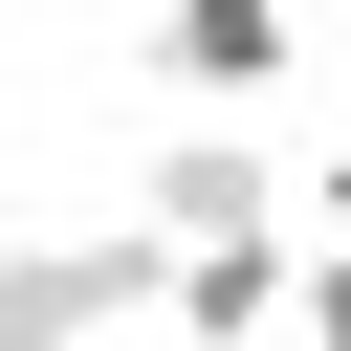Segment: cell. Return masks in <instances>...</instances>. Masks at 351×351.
<instances>
[{"label":"cell","instance_id":"cell-5","mask_svg":"<svg viewBox=\"0 0 351 351\" xmlns=\"http://www.w3.org/2000/svg\"><path fill=\"white\" fill-rule=\"evenodd\" d=\"M285 329H307V351H351V241H307V263H285Z\"/></svg>","mask_w":351,"mask_h":351},{"label":"cell","instance_id":"cell-3","mask_svg":"<svg viewBox=\"0 0 351 351\" xmlns=\"http://www.w3.org/2000/svg\"><path fill=\"white\" fill-rule=\"evenodd\" d=\"M154 307H176L197 351H263V329H285V219H263V241H154Z\"/></svg>","mask_w":351,"mask_h":351},{"label":"cell","instance_id":"cell-4","mask_svg":"<svg viewBox=\"0 0 351 351\" xmlns=\"http://www.w3.org/2000/svg\"><path fill=\"white\" fill-rule=\"evenodd\" d=\"M154 66L176 88H285L307 66V0H154Z\"/></svg>","mask_w":351,"mask_h":351},{"label":"cell","instance_id":"cell-1","mask_svg":"<svg viewBox=\"0 0 351 351\" xmlns=\"http://www.w3.org/2000/svg\"><path fill=\"white\" fill-rule=\"evenodd\" d=\"M154 307V219H66V241H0V351H110Z\"/></svg>","mask_w":351,"mask_h":351},{"label":"cell","instance_id":"cell-2","mask_svg":"<svg viewBox=\"0 0 351 351\" xmlns=\"http://www.w3.org/2000/svg\"><path fill=\"white\" fill-rule=\"evenodd\" d=\"M132 219H154V241H263V219H285V154H241V132H176V154L132 176Z\"/></svg>","mask_w":351,"mask_h":351}]
</instances>
